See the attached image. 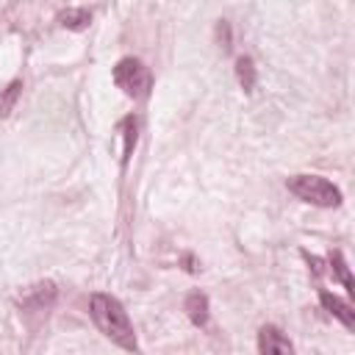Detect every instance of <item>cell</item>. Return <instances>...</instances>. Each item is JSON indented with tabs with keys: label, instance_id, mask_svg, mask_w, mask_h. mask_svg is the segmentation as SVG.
Masks as SVG:
<instances>
[{
	"label": "cell",
	"instance_id": "obj_2",
	"mask_svg": "<svg viewBox=\"0 0 355 355\" xmlns=\"http://www.w3.org/2000/svg\"><path fill=\"white\" fill-rule=\"evenodd\" d=\"M288 191L297 194L302 202L319 205V208H336L341 205V191L322 175H294L288 178Z\"/></svg>",
	"mask_w": 355,
	"mask_h": 355
},
{
	"label": "cell",
	"instance_id": "obj_1",
	"mask_svg": "<svg viewBox=\"0 0 355 355\" xmlns=\"http://www.w3.org/2000/svg\"><path fill=\"white\" fill-rule=\"evenodd\" d=\"M89 313L97 324V330L111 338L116 347L128 349V352H136V333H133V324L128 319V311L122 308V302L111 294H92L89 300Z\"/></svg>",
	"mask_w": 355,
	"mask_h": 355
},
{
	"label": "cell",
	"instance_id": "obj_4",
	"mask_svg": "<svg viewBox=\"0 0 355 355\" xmlns=\"http://www.w3.org/2000/svg\"><path fill=\"white\" fill-rule=\"evenodd\" d=\"M258 349L261 355H294L291 341L275 327V324H263L258 333Z\"/></svg>",
	"mask_w": 355,
	"mask_h": 355
},
{
	"label": "cell",
	"instance_id": "obj_11",
	"mask_svg": "<svg viewBox=\"0 0 355 355\" xmlns=\"http://www.w3.org/2000/svg\"><path fill=\"white\" fill-rule=\"evenodd\" d=\"M330 266H333V275L344 283V288H349V291H355L352 288V277H349V269H347V263H344V255L341 252H333L330 255Z\"/></svg>",
	"mask_w": 355,
	"mask_h": 355
},
{
	"label": "cell",
	"instance_id": "obj_7",
	"mask_svg": "<svg viewBox=\"0 0 355 355\" xmlns=\"http://www.w3.org/2000/svg\"><path fill=\"white\" fill-rule=\"evenodd\" d=\"M186 313L197 327H202L208 322V297L202 291H191L186 297Z\"/></svg>",
	"mask_w": 355,
	"mask_h": 355
},
{
	"label": "cell",
	"instance_id": "obj_6",
	"mask_svg": "<svg viewBox=\"0 0 355 355\" xmlns=\"http://www.w3.org/2000/svg\"><path fill=\"white\" fill-rule=\"evenodd\" d=\"M319 302L324 305V311L327 313H333L347 330H352L355 327V313H352V305L349 302H344V300H338L336 294H330V291H319Z\"/></svg>",
	"mask_w": 355,
	"mask_h": 355
},
{
	"label": "cell",
	"instance_id": "obj_8",
	"mask_svg": "<svg viewBox=\"0 0 355 355\" xmlns=\"http://www.w3.org/2000/svg\"><path fill=\"white\" fill-rule=\"evenodd\" d=\"M58 22L64 28H69V31H80V28H86L92 22V11L89 8H67V11L58 14Z\"/></svg>",
	"mask_w": 355,
	"mask_h": 355
},
{
	"label": "cell",
	"instance_id": "obj_3",
	"mask_svg": "<svg viewBox=\"0 0 355 355\" xmlns=\"http://www.w3.org/2000/svg\"><path fill=\"white\" fill-rule=\"evenodd\" d=\"M114 83L133 100H141L150 94V69L139 61V58H122L116 67H114Z\"/></svg>",
	"mask_w": 355,
	"mask_h": 355
},
{
	"label": "cell",
	"instance_id": "obj_10",
	"mask_svg": "<svg viewBox=\"0 0 355 355\" xmlns=\"http://www.w3.org/2000/svg\"><path fill=\"white\" fill-rule=\"evenodd\" d=\"M236 75H239L241 89H244V92H252V86H255V64H252L250 55H241V58L236 61Z\"/></svg>",
	"mask_w": 355,
	"mask_h": 355
},
{
	"label": "cell",
	"instance_id": "obj_5",
	"mask_svg": "<svg viewBox=\"0 0 355 355\" xmlns=\"http://www.w3.org/2000/svg\"><path fill=\"white\" fill-rule=\"evenodd\" d=\"M55 286L47 280V283H36L31 288H25V294L19 297V305L22 308H33V311H47L53 302H55Z\"/></svg>",
	"mask_w": 355,
	"mask_h": 355
},
{
	"label": "cell",
	"instance_id": "obj_9",
	"mask_svg": "<svg viewBox=\"0 0 355 355\" xmlns=\"http://www.w3.org/2000/svg\"><path fill=\"white\" fill-rule=\"evenodd\" d=\"M19 92H22V80H11V83L0 92V119H6V116L14 111V105H17V100H19Z\"/></svg>",
	"mask_w": 355,
	"mask_h": 355
}]
</instances>
